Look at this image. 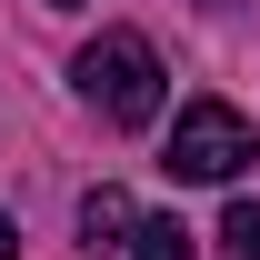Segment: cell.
Returning <instances> with one entry per match:
<instances>
[{"instance_id":"5","label":"cell","mask_w":260,"mask_h":260,"mask_svg":"<svg viewBox=\"0 0 260 260\" xmlns=\"http://www.w3.org/2000/svg\"><path fill=\"white\" fill-rule=\"evenodd\" d=\"M220 240H230V260H260V210H250V200H230V220H220Z\"/></svg>"},{"instance_id":"7","label":"cell","mask_w":260,"mask_h":260,"mask_svg":"<svg viewBox=\"0 0 260 260\" xmlns=\"http://www.w3.org/2000/svg\"><path fill=\"white\" fill-rule=\"evenodd\" d=\"M50 10H80V0H50Z\"/></svg>"},{"instance_id":"1","label":"cell","mask_w":260,"mask_h":260,"mask_svg":"<svg viewBox=\"0 0 260 260\" xmlns=\"http://www.w3.org/2000/svg\"><path fill=\"white\" fill-rule=\"evenodd\" d=\"M70 80H80V100H90L110 130H140V120H160V50L140 30H100L80 60H70Z\"/></svg>"},{"instance_id":"2","label":"cell","mask_w":260,"mask_h":260,"mask_svg":"<svg viewBox=\"0 0 260 260\" xmlns=\"http://www.w3.org/2000/svg\"><path fill=\"white\" fill-rule=\"evenodd\" d=\"M260 150H250V120L230 100H190L170 120V180H240Z\"/></svg>"},{"instance_id":"4","label":"cell","mask_w":260,"mask_h":260,"mask_svg":"<svg viewBox=\"0 0 260 260\" xmlns=\"http://www.w3.org/2000/svg\"><path fill=\"white\" fill-rule=\"evenodd\" d=\"M130 260H190V230L180 220H140L130 230Z\"/></svg>"},{"instance_id":"3","label":"cell","mask_w":260,"mask_h":260,"mask_svg":"<svg viewBox=\"0 0 260 260\" xmlns=\"http://www.w3.org/2000/svg\"><path fill=\"white\" fill-rule=\"evenodd\" d=\"M130 230H140L130 190H90V200H80V250H120Z\"/></svg>"},{"instance_id":"6","label":"cell","mask_w":260,"mask_h":260,"mask_svg":"<svg viewBox=\"0 0 260 260\" xmlns=\"http://www.w3.org/2000/svg\"><path fill=\"white\" fill-rule=\"evenodd\" d=\"M10 240H20V230H10V210H0V260H10Z\"/></svg>"}]
</instances>
